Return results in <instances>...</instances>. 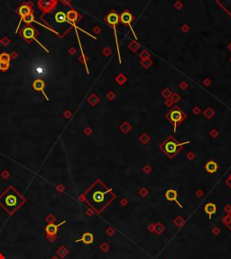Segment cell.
Segmentation results:
<instances>
[{"label": "cell", "instance_id": "obj_19", "mask_svg": "<svg viewBox=\"0 0 231 259\" xmlns=\"http://www.w3.org/2000/svg\"><path fill=\"white\" fill-rule=\"evenodd\" d=\"M229 49H230V51H231V44L229 45Z\"/></svg>", "mask_w": 231, "mask_h": 259}, {"label": "cell", "instance_id": "obj_14", "mask_svg": "<svg viewBox=\"0 0 231 259\" xmlns=\"http://www.w3.org/2000/svg\"><path fill=\"white\" fill-rule=\"evenodd\" d=\"M64 223H66V221H62V222L59 223L58 225H56V224H51H51H49V225L46 226L45 231L49 234V235H55V234L57 233V231H58V228H59L60 226L63 225Z\"/></svg>", "mask_w": 231, "mask_h": 259}, {"label": "cell", "instance_id": "obj_5", "mask_svg": "<svg viewBox=\"0 0 231 259\" xmlns=\"http://www.w3.org/2000/svg\"><path fill=\"white\" fill-rule=\"evenodd\" d=\"M105 20L107 24L111 25L114 29V34L116 38V42H117V53H118V59H119V63H121V59H120V52H119V45H118V40H117V28L116 26L119 23V15L116 13V11H111L109 12L107 16L105 17Z\"/></svg>", "mask_w": 231, "mask_h": 259}, {"label": "cell", "instance_id": "obj_2", "mask_svg": "<svg viewBox=\"0 0 231 259\" xmlns=\"http://www.w3.org/2000/svg\"><path fill=\"white\" fill-rule=\"evenodd\" d=\"M25 203V197L13 186H9L0 195V206L9 215H13Z\"/></svg>", "mask_w": 231, "mask_h": 259}, {"label": "cell", "instance_id": "obj_13", "mask_svg": "<svg viewBox=\"0 0 231 259\" xmlns=\"http://www.w3.org/2000/svg\"><path fill=\"white\" fill-rule=\"evenodd\" d=\"M177 194H178V193H177V192H176L175 190L170 189V190H168V191L166 192L165 197H166V199H167L168 201H173V202L177 203L180 207H182V205L180 204V203L178 202V200H177Z\"/></svg>", "mask_w": 231, "mask_h": 259}, {"label": "cell", "instance_id": "obj_11", "mask_svg": "<svg viewBox=\"0 0 231 259\" xmlns=\"http://www.w3.org/2000/svg\"><path fill=\"white\" fill-rule=\"evenodd\" d=\"M9 64H10V56L3 52L0 54V70L2 71H6L9 69Z\"/></svg>", "mask_w": 231, "mask_h": 259}, {"label": "cell", "instance_id": "obj_17", "mask_svg": "<svg viewBox=\"0 0 231 259\" xmlns=\"http://www.w3.org/2000/svg\"><path fill=\"white\" fill-rule=\"evenodd\" d=\"M216 210H217V208H216V205L214 204L209 203V204H206L205 212L209 215V218H211V216L216 213Z\"/></svg>", "mask_w": 231, "mask_h": 259}, {"label": "cell", "instance_id": "obj_9", "mask_svg": "<svg viewBox=\"0 0 231 259\" xmlns=\"http://www.w3.org/2000/svg\"><path fill=\"white\" fill-rule=\"evenodd\" d=\"M66 17H67L68 22H69L70 24H72L75 29H79L77 25H76V24L80 20L81 16H80V15L78 13L75 9L71 8V9L66 13Z\"/></svg>", "mask_w": 231, "mask_h": 259}, {"label": "cell", "instance_id": "obj_18", "mask_svg": "<svg viewBox=\"0 0 231 259\" xmlns=\"http://www.w3.org/2000/svg\"><path fill=\"white\" fill-rule=\"evenodd\" d=\"M222 221H223V223L231 230V211L223 218Z\"/></svg>", "mask_w": 231, "mask_h": 259}, {"label": "cell", "instance_id": "obj_10", "mask_svg": "<svg viewBox=\"0 0 231 259\" xmlns=\"http://www.w3.org/2000/svg\"><path fill=\"white\" fill-rule=\"evenodd\" d=\"M119 20H120V22H121L123 25H128L129 28H130V29L132 30V32H134L135 37L137 38V37L135 36V34L134 29H133L132 26H131V23H132V21H133V15L129 12L128 10H125V11H123V12L121 13V15H120V16H119Z\"/></svg>", "mask_w": 231, "mask_h": 259}, {"label": "cell", "instance_id": "obj_15", "mask_svg": "<svg viewBox=\"0 0 231 259\" xmlns=\"http://www.w3.org/2000/svg\"><path fill=\"white\" fill-rule=\"evenodd\" d=\"M93 240H94L93 235L91 233L87 232V233H84L82 235L81 238L77 239L76 242H83V243L86 244V245H89V244H91V243L93 242Z\"/></svg>", "mask_w": 231, "mask_h": 259}, {"label": "cell", "instance_id": "obj_8", "mask_svg": "<svg viewBox=\"0 0 231 259\" xmlns=\"http://www.w3.org/2000/svg\"><path fill=\"white\" fill-rule=\"evenodd\" d=\"M16 14L20 16V22L30 15L33 14V3H25L24 5H20L16 10Z\"/></svg>", "mask_w": 231, "mask_h": 259}, {"label": "cell", "instance_id": "obj_4", "mask_svg": "<svg viewBox=\"0 0 231 259\" xmlns=\"http://www.w3.org/2000/svg\"><path fill=\"white\" fill-rule=\"evenodd\" d=\"M35 33H36V31H35V29L33 27V26H31L30 25H26V26H24L22 29H21V31H20V35H21V37L22 38H24L26 41H27V42H31L32 40H33V41H35L36 42V43L37 44H39L44 51L46 52H49V51L36 39V37H35Z\"/></svg>", "mask_w": 231, "mask_h": 259}, {"label": "cell", "instance_id": "obj_7", "mask_svg": "<svg viewBox=\"0 0 231 259\" xmlns=\"http://www.w3.org/2000/svg\"><path fill=\"white\" fill-rule=\"evenodd\" d=\"M58 4H59V2L55 1V0H49V1L41 0V1L37 2V5H38L39 9L44 14H51V13H52L56 9Z\"/></svg>", "mask_w": 231, "mask_h": 259}, {"label": "cell", "instance_id": "obj_16", "mask_svg": "<svg viewBox=\"0 0 231 259\" xmlns=\"http://www.w3.org/2000/svg\"><path fill=\"white\" fill-rule=\"evenodd\" d=\"M206 171L209 174L215 173L218 170V164L215 161H208L205 166Z\"/></svg>", "mask_w": 231, "mask_h": 259}, {"label": "cell", "instance_id": "obj_1", "mask_svg": "<svg viewBox=\"0 0 231 259\" xmlns=\"http://www.w3.org/2000/svg\"><path fill=\"white\" fill-rule=\"evenodd\" d=\"M116 198L112 189L104 184L100 180L95 182L81 196L97 213H100Z\"/></svg>", "mask_w": 231, "mask_h": 259}, {"label": "cell", "instance_id": "obj_12", "mask_svg": "<svg viewBox=\"0 0 231 259\" xmlns=\"http://www.w3.org/2000/svg\"><path fill=\"white\" fill-rule=\"evenodd\" d=\"M44 86H45V83H44L42 79H40V78L34 80L33 83V89L36 90V91H41V92L43 93V95L44 96V97H45L47 100H49V97L46 96V94H45V92H44Z\"/></svg>", "mask_w": 231, "mask_h": 259}, {"label": "cell", "instance_id": "obj_6", "mask_svg": "<svg viewBox=\"0 0 231 259\" xmlns=\"http://www.w3.org/2000/svg\"><path fill=\"white\" fill-rule=\"evenodd\" d=\"M167 119L174 125V130H176L177 125L185 119V115L178 106H174L168 112Z\"/></svg>", "mask_w": 231, "mask_h": 259}, {"label": "cell", "instance_id": "obj_3", "mask_svg": "<svg viewBox=\"0 0 231 259\" xmlns=\"http://www.w3.org/2000/svg\"><path fill=\"white\" fill-rule=\"evenodd\" d=\"M183 144L185 143H180L179 141H177L173 136H170L166 140H164L161 144L160 149L169 157H173L180 151Z\"/></svg>", "mask_w": 231, "mask_h": 259}]
</instances>
